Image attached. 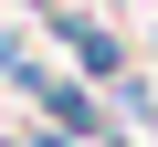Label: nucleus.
<instances>
[{"label":"nucleus","mask_w":158,"mask_h":147,"mask_svg":"<svg viewBox=\"0 0 158 147\" xmlns=\"http://www.w3.org/2000/svg\"><path fill=\"white\" fill-rule=\"evenodd\" d=\"M53 32L74 42V63H85L95 84H127V53H116V32H106V21H74V11H53Z\"/></svg>","instance_id":"nucleus-1"}]
</instances>
